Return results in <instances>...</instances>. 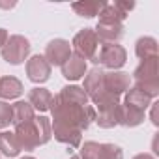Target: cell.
<instances>
[{"instance_id": "6da1fadb", "label": "cell", "mask_w": 159, "mask_h": 159, "mask_svg": "<svg viewBox=\"0 0 159 159\" xmlns=\"http://www.w3.org/2000/svg\"><path fill=\"white\" fill-rule=\"evenodd\" d=\"M52 124L51 127L86 131L92 122H96V109L90 105L88 96L77 84L64 86L54 98L51 105Z\"/></svg>"}, {"instance_id": "7a4b0ae2", "label": "cell", "mask_w": 159, "mask_h": 159, "mask_svg": "<svg viewBox=\"0 0 159 159\" xmlns=\"http://www.w3.org/2000/svg\"><path fill=\"white\" fill-rule=\"evenodd\" d=\"M13 133L21 144V150H26V152H34L38 146H43L52 139L51 120L47 116H36L32 122L17 125Z\"/></svg>"}, {"instance_id": "3957f363", "label": "cell", "mask_w": 159, "mask_h": 159, "mask_svg": "<svg viewBox=\"0 0 159 159\" xmlns=\"http://www.w3.org/2000/svg\"><path fill=\"white\" fill-rule=\"evenodd\" d=\"M157 62H159V56L148 58V60H140V64L133 71L135 86L139 90H142L146 96H150L152 99L159 96V69H157Z\"/></svg>"}, {"instance_id": "277c9868", "label": "cell", "mask_w": 159, "mask_h": 159, "mask_svg": "<svg viewBox=\"0 0 159 159\" xmlns=\"http://www.w3.org/2000/svg\"><path fill=\"white\" fill-rule=\"evenodd\" d=\"M98 109L96 111V122L101 129H112L116 125H120V98L114 96V94H109L105 92L96 103H94Z\"/></svg>"}, {"instance_id": "5b68a950", "label": "cell", "mask_w": 159, "mask_h": 159, "mask_svg": "<svg viewBox=\"0 0 159 159\" xmlns=\"http://www.w3.org/2000/svg\"><path fill=\"white\" fill-rule=\"evenodd\" d=\"M30 49H32L30 41L25 36L15 34L8 38L6 45L0 49V52H2V60H6L11 66H19V64H25V60H28Z\"/></svg>"}, {"instance_id": "8992f818", "label": "cell", "mask_w": 159, "mask_h": 159, "mask_svg": "<svg viewBox=\"0 0 159 159\" xmlns=\"http://www.w3.org/2000/svg\"><path fill=\"white\" fill-rule=\"evenodd\" d=\"M73 51L77 56H81L83 60H96L98 56V47H99V39L94 32V28H83L73 36Z\"/></svg>"}, {"instance_id": "52a82bcc", "label": "cell", "mask_w": 159, "mask_h": 159, "mask_svg": "<svg viewBox=\"0 0 159 159\" xmlns=\"http://www.w3.org/2000/svg\"><path fill=\"white\" fill-rule=\"evenodd\" d=\"M81 159H124V150L111 142L86 140L81 144Z\"/></svg>"}, {"instance_id": "ba28073f", "label": "cell", "mask_w": 159, "mask_h": 159, "mask_svg": "<svg viewBox=\"0 0 159 159\" xmlns=\"http://www.w3.org/2000/svg\"><path fill=\"white\" fill-rule=\"evenodd\" d=\"M94 62L111 71H120V67L127 62V51L118 43H103Z\"/></svg>"}, {"instance_id": "9c48e42d", "label": "cell", "mask_w": 159, "mask_h": 159, "mask_svg": "<svg viewBox=\"0 0 159 159\" xmlns=\"http://www.w3.org/2000/svg\"><path fill=\"white\" fill-rule=\"evenodd\" d=\"M73 52H71V45H69V41L67 39H62V38H56V39H52V41H49L47 43V47H45V60L51 64V67L52 66H64L66 62H67V58L71 56Z\"/></svg>"}, {"instance_id": "30bf717a", "label": "cell", "mask_w": 159, "mask_h": 159, "mask_svg": "<svg viewBox=\"0 0 159 159\" xmlns=\"http://www.w3.org/2000/svg\"><path fill=\"white\" fill-rule=\"evenodd\" d=\"M84 94L92 103H96L105 94V71L101 67H94L84 75Z\"/></svg>"}, {"instance_id": "8fae6325", "label": "cell", "mask_w": 159, "mask_h": 159, "mask_svg": "<svg viewBox=\"0 0 159 159\" xmlns=\"http://www.w3.org/2000/svg\"><path fill=\"white\" fill-rule=\"evenodd\" d=\"M26 75L32 83L41 84L47 83L51 77V64L45 60V56L41 54H34L26 60Z\"/></svg>"}, {"instance_id": "7c38bea8", "label": "cell", "mask_w": 159, "mask_h": 159, "mask_svg": "<svg viewBox=\"0 0 159 159\" xmlns=\"http://www.w3.org/2000/svg\"><path fill=\"white\" fill-rule=\"evenodd\" d=\"M131 88V75L125 71H109L105 73V92L122 96Z\"/></svg>"}, {"instance_id": "4fadbf2b", "label": "cell", "mask_w": 159, "mask_h": 159, "mask_svg": "<svg viewBox=\"0 0 159 159\" xmlns=\"http://www.w3.org/2000/svg\"><path fill=\"white\" fill-rule=\"evenodd\" d=\"M99 43H118L124 38V25L122 23H109V21H98L94 28Z\"/></svg>"}, {"instance_id": "5bb4252c", "label": "cell", "mask_w": 159, "mask_h": 159, "mask_svg": "<svg viewBox=\"0 0 159 159\" xmlns=\"http://www.w3.org/2000/svg\"><path fill=\"white\" fill-rule=\"evenodd\" d=\"M62 75L67 81H79L86 75V60L77 56L75 52L67 58V62L62 66Z\"/></svg>"}, {"instance_id": "9a60e30c", "label": "cell", "mask_w": 159, "mask_h": 159, "mask_svg": "<svg viewBox=\"0 0 159 159\" xmlns=\"http://www.w3.org/2000/svg\"><path fill=\"white\" fill-rule=\"evenodd\" d=\"M52 94L47 90V88H32L28 92V103L32 105L34 111H39V112H45V111H51V105H52Z\"/></svg>"}, {"instance_id": "2e32d148", "label": "cell", "mask_w": 159, "mask_h": 159, "mask_svg": "<svg viewBox=\"0 0 159 159\" xmlns=\"http://www.w3.org/2000/svg\"><path fill=\"white\" fill-rule=\"evenodd\" d=\"M25 92L23 83L17 77H0V99H17L21 94Z\"/></svg>"}, {"instance_id": "e0dca14e", "label": "cell", "mask_w": 159, "mask_h": 159, "mask_svg": "<svg viewBox=\"0 0 159 159\" xmlns=\"http://www.w3.org/2000/svg\"><path fill=\"white\" fill-rule=\"evenodd\" d=\"M124 105L127 107H133V109H139V111H144L152 105V98L146 96L142 90H139L137 86H131L125 94H124Z\"/></svg>"}, {"instance_id": "ac0fdd59", "label": "cell", "mask_w": 159, "mask_h": 159, "mask_svg": "<svg viewBox=\"0 0 159 159\" xmlns=\"http://www.w3.org/2000/svg\"><path fill=\"white\" fill-rule=\"evenodd\" d=\"M11 112H13V118H11V124L17 127V125H23V124H28L36 118V112L32 109V105L28 101H15L11 105Z\"/></svg>"}, {"instance_id": "d6986e66", "label": "cell", "mask_w": 159, "mask_h": 159, "mask_svg": "<svg viewBox=\"0 0 159 159\" xmlns=\"http://www.w3.org/2000/svg\"><path fill=\"white\" fill-rule=\"evenodd\" d=\"M21 144L15 137L13 131H2L0 133V155H6V157H17L21 153Z\"/></svg>"}, {"instance_id": "ffe728a7", "label": "cell", "mask_w": 159, "mask_h": 159, "mask_svg": "<svg viewBox=\"0 0 159 159\" xmlns=\"http://www.w3.org/2000/svg\"><path fill=\"white\" fill-rule=\"evenodd\" d=\"M107 2H103V0H84V2H75L71 4V10L81 15V17H86V19H92L96 15H99V11L105 8Z\"/></svg>"}, {"instance_id": "44dd1931", "label": "cell", "mask_w": 159, "mask_h": 159, "mask_svg": "<svg viewBox=\"0 0 159 159\" xmlns=\"http://www.w3.org/2000/svg\"><path fill=\"white\" fill-rule=\"evenodd\" d=\"M157 39L152 36H142L137 39L135 43V54L140 60H148V58H155L157 56Z\"/></svg>"}, {"instance_id": "7402d4cb", "label": "cell", "mask_w": 159, "mask_h": 159, "mask_svg": "<svg viewBox=\"0 0 159 159\" xmlns=\"http://www.w3.org/2000/svg\"><path fill=\"white\" fill-rule=\"evenodd\" d=\"M146 118V112L144 111H139V109H133V107H127V105H120V125H125V127H137L144 122Z\"/></svg>"}, {"instance_id": "603a6c76", "label": "cell", "mask_w": 159, "mask_h": 159, "mask_svg": "<svg viewBox=\"0 0 159 159\" xmlns=\"http://www.w3.org/2000/svg\"><path fill=\"white\" fill-rule=\"evenodd\" d=\"M127 15L116 6V4H105V8L99 11V21H109V23H124Z\"/></svg>"}, {"instance_id": "cb8c5ba5", "label": "cell", "mask_w": 159, "mask_h": 159, "mask_svg": "<svg viewBox=\"0 0 159 159\" xmlns=\"http://www.w3.org/2000/svg\"><path fill=\"white\" fill-rule=\"evenodd\" d=\"M13 112H11V105H8L6 101L0 99V129H4L11 124Z\"/></svg>"}, {"instance_id": "d4e9b609", "label": "cell", "mask_w": 159, "mask_h": 159, "mask_svg": "<svg viewBox=\"0 0 159 159\" xmlns=\"http://www.w3.org/2000/svg\"><path fill=\"white\" fill-rule=\"evenodd\" d=\"M157 105H159V103H152V105H150V107H152V124H153L155 127L159 125V120H157Z\"/></svg>"}, {"instance_id": "484cf974", "label": "cell", "mask_w": 159, "mask_h": 159, "mask_svg": "<svg viewBox=\"0 0 159 159\" xmlns=\"http://www.w3.org/2000/svg\"><path fill=\"white\" fill-rule=\"evenodd\" d=\"M8 38H10V36H8V30H6V28H0V49L6 45Z\"/></svg>"}, {"instance_id": "4316f807", "label": "cell", "mask_w": 159, "mask_h": 159, "mask_svg": "<svg viewBox=\"0 0 159 159\" xmlns=\"http://www.w3.org/2000/svg\"><path fill=\"white\" fill-rule=\"evenodd\" d=\"M133 159H155V157H153L152 153H146V152H144V153H137Z\"/></svg>"}, {"instance_id": "83f0119b", "label": "cell", "mask_w": 159, "mask_h": 159, "mask_svg": "<svg viewBox=\"0 0 159 159\" xmlns=\"http://www.w3.org/2000/svg\"><path fill=\"white\" fill-rule=\"evenodd\" d=\"M0 8H4V10H11V8H15V2H0Z\"/></svg>"}, {"instance_id": "f1b7e54d", "label": "cell", "mask_w": 159, "mask_h": 159, "mask_svg": "<svg viewBox=\"0 0 159 159\" xmlns=\"http://www.w3.org/2000/svg\"><path fill=\"white\" fill-rule=\"evenodd\" d=\"M21 159H36V157H32V155H25V157H21Z\"/></svg>"}, {"instance_id": "f546056e", "label": "cell", "mask_w": 159, "mask_h": 159, "mask_svg": "<svg viewBox=\"0 0 159 159\" xmlns=\"http://www.w3.org/2000/svg\"><path fill=\"white\" fill-rule=\"evenodd\" d=\"M69 159H81V157H79V155H71Z\"/></svg>"}, {"instance_id": "4dcf8cb0", "label": "cell", "mask_w": 159, "mask_h": 159, "mask_svg": "<svg viewBox=\"0 0 159 159\" xmlns=\"http://www.w3.org/2000/svg\"><path fill=\"white\" fill-rule=\"evenodd\" d=\"M0 159H2V155H0Z\"/></svg>"}]
</instances>
